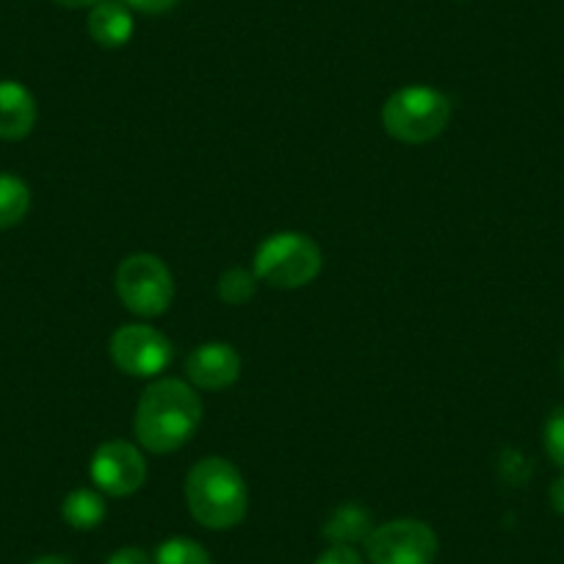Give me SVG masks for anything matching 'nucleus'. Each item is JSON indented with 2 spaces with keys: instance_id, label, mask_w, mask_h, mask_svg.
<instances>
[{
  "instance_id": "obj_1",
  "label": "nucleus",
  "mask_w": 564,
  "mask_h": 564,
  "mask_svg": "<svg viewBox=\"0 0 564 564\" xmlns=\"http://www.w3.org/2000/svg\"><path fill=\"white\" fill-rule=\"evenodd\" d=\"M203 421V401L183 379H159L141 393L133 430L150 454H170L186 446Z\"/></svg>"
},
{
  "instance_id": "obj_2",
  "label": "nucleus",
  "mask_w": 564,
  "mask_h": 564,
  "mask_svg": "<svg viewBox=\"0 0 564 564\" xmlns=\"http://www.w3.org/2000/svg\"><path fill=\"white\" fill-rule=\"evenodd\" d=\"M186 503L199 525L227 531L247 518V481L230 459L205 457L188 470Z\"/></svg>"
},
{
  "instance_id": "obj_3",
  "label": "nucleus",
  "mask_w": 564,
  "mask_h": 564,
  "mask_svg": "<svg viewBox=\"0 0 564 564\" xmlns=\"http://www.w3.org/2000/svg\"><path fill=\"white\" fill-rule=\"evenodd\" d=\"M322 249L305 232L282 230L265 238L252 260V271L271 289L294 291L305 289L322 274Z\"/></svg>"
},
{
  "instance_id": "obj_4",
  "label": "nucleus",
  "mask_w": 564,
  "mask_h": 564,
  "mask_svg": "<svg viewBox=\"0 0 564 564\" xmlns=\"http://www.w3.org/2000/svg\"><path fill=\"white\" fill-rule=\"evenodd\" d=\"M452 122V100L432 86H404L382 106L388 135L404 144H426Z\"/></svg>"
},
{
  "instance_id": "obj_5",
  "label": "nucleus",
  "mask_w": 564,
  "mask_h": 564,
  "mask_svg": "<svg viewBox=\"0 0 564 564\" xmlns=\"http://www.w3.org/2000/svg\"><path fill=\"white\" fill-rule=\"evenodd\" d=\"M117 294L130 313L155 318L175 300V276L159 254H130L117 269Z\"/></svg>"
},
{
  "instance_id": "obj_6",
  "label": "nucleus",
  "mask_w": 564,
  "mask_h": 564,
  "mask_svg": "<svg viewBox=\"0 0 564 564\" xmlns=\"http://www.w3.org/2000/svg\"><path fill=\"white\" fill-rule=\"evenodd\" d=\"M441 551L435 529L415 518H399L373 525L366 540L371 564H432Z\"/></svg>"
},
{
  "instance_id": "obj_7",
  "label": "nucleus",
  "mask_w": 564,
  "mask_h": 564,
  "mask_svg": "<svg viewBox=\"0 0 564 564\" xmlns=\"http://www.w3.org/2000/svg\"><path fill=\"white\" fill-rule=\"evenodd\" d=\"M111 360L130 377H159L172 362V344L148 324H124L111 335Z\"/></svg>"
},
{
  "instance_id": "obj_8",
  "label": "nucleus",
  "mask_w": 564,
  "mask_h": 564,
  "mask_svg": "<svg viewBox=\"0 0 564 564\" xmlns=\"http://www.w3.org/2000/svg\"><path fill=\"white\" fill-rule=\"evenodd\" d=\"M89 476L100 492L111 498L133 496L148 479V459L133 443L108 441L95 452Z\"/></svg>"
},
{
  "instance_id": "obj_9",
  "label": "nucleus",
  "mask_w": 564,
  "mask_h": 564,
  "mask_svg": "<svg viewBox=\"0 0 564 564\" xmlns=\"http://www.w3.org/2000/svg\"><path fill=\"white\" fill-rule=\"evenodd\" d=\"M186 373L197 388L203 390H225L238 382L241 377V357L230 344L210 340L197 346L186 360Z\"/></svg>"
},
{
  "instance_id": "obj_10",
  "label": "nucleus",
  "mask_w": 564,
  "mask_h": 564,
  "mask_svg": "<svg viewBox=\"0 0 564 564\" xmlns=\"http://www.w3.org/2000/svg\"><path fill=\"white\" fill-rule=\"evenodd\" d=\"M36 100L20 80H0V139L20 141L34 130Z\"/></svg>"
},
{
  "instance_id": "obj_11",
  "label": "nucleus",
  "mask_w": 564,
  "mask_h": 564,
  "mask_svg": "<svg viewBox=\"0 0 564 564\" xmlns=\"http://www.w3.org/2000/svg\"><path fill=\"white\" fill-rule=\"evenodd\" d=\"M89 36L106 51L124 47L133 36V14L122 0H100L89 12Z\"/></svg>"
},
{
  "instance_id": "obj_12",
  "label": "nucleus",
  "mask_w": 564,
  "mask_h": 564,
  "mask_svg": "<svg viewBox=\"0 0 564 564\" xmlns=\"http://www.w3.org/2000/svg\"><path fill=\"white\" fill-rule=\"evenodd\" d=\"M373 531V518L362 503H344L335 509L324 523V536L333 545H351L366 542Z\"/></svg>"
},
{
  "instance_id": "obj_13",
  "label": "nucleus",
  "mask_w": 564,
  "mask_h": 564,
  "mask_svg": "<svg viewBox=\"0 0 564 564\" xmlns=\"http://www.w3.org/2000/svg\"><path fill=\"white\" fill-rule=\"evenodd\" d=\"M106 498L95 490H73L62 503V518L73 525L75 531H91L106 520Z\"/></svg>"
},
{
  "instance_id": "obj_14",
  "label": "nucleus",
  "mask_w": 564,
  "mask_h": 564,
  "mask_svg": "<svg viewBox=\"0 0 564 564\" xmlns=\"http://www.w3.org/2000/svg\"><path fill=\"white\" fill-rule=\"evenodd\" d=\"M31 188L23 177L0 172V230L20 225L29 216Z\"/></svg>"
},
{
  "instance_id": "obj_15",
  "label": "nucleus",
  "mask_w": 564,
  "mask_h": 564,
  "mask_svg": "<svg viewBox=\"0 0 564 564\" xmlns=\"http://www.w3.org/2000/svg\"><path fill=\"white\" fill-rule=\"evenodd\" d=\"M153 564H214L210 553L205 551L199 542L188 540V536H172V540L161 542L155 551Z\"/></svg>"
},
{
  "instance_id": "obj_16",
  "label": "nucleus",
  "mask_w": 564,
  "mask_h": 564,
  "mask_svg": "<svg viewBox=\"0 0 564 564\" xmlns=\"http://www.w3.org/2000/svg\"><path fill=\"white\" fill-rule=\"evenodd\" d=\"M258 291V276L247 269H227L219 276V300L225 305H247Z\"/></svg>"
},
{
  "instance_id": "obj_17",
  "label": "nucleus",
  "mask_w": 564,
  "mask_h": 564,
  "mask_svg": "<svg viewBox=\"0 0 564 564\" xmlns=\"http://www.w3.org/2000/svg\"><path fill=\"white\" fill-rule=\"evenodd\" d=\"M545 452L564 470V406H556L545 421Z\"/></svg>"
},
{
  "instance_id": "obj_18",
  "label": "nucleus",
  "mask_w": 564,
  "mask_h": 564,
  "mask_svg": "<svg viewBox=\"0 0 564 564\" xmlns=\"http://www.w3.org/2000/svg\"><path fill=\"white\" fill-rule=\"evenodd\" d=\"M498 470H501V476L509 485H523L531 476V463L529 457H523V454L514 452V448H507V452L498 457Z\"/></svg>"
},
{
  "instance_id": "obj_19",
  "label": "nucleus",
  "mask_w": 564,
  "mask_h": 564,
  "mask_svg": "<svg viewBox=\"0 0 564 564\" xmlns=\"http://www.w3.org/2000/svg\"><path fill=\"white\" fill-rule=\"evenodd\" d=\"M316 564H366L351 545H333L316 558Z\"/></svg>"
},
{
  "instance_id": "obj_20",
  "label": "nucleus",
  "mask_w": 564,
  "mask_h": 564,
  "mask_svg": "<svg viewBox=\"0 0 564 564\" xmlns=\"http://www.w3.org/2000/svg\"><path fill=\"white\" fill-rule=\"evenodd\" d=\"M128 9H135L141 14H164L175 9L181 0H122Z\"/></svg>"
},
{
  "instance_id": "obj_21",
  "label": "nucleus",
  "mask_w": 564,
  "mask_h": 564,
  "mask_svg": "<svg viewBox=\"0 0 564 564\" xmlns=\"http://www.w3.org/2000/svg\"><path fill=\"white\" fill-rule=\"evenodd\" d=\"M106 564H153V558L141 551V547L130 545V547H119L117 553H111Z\"/></svg>"
},
{
  "instance_id": "obj_22",
  "label": "nucleus",
  "mask_w": 564,
  "mask_h": 564,
  "mask_svg": "<svg viewBox=\"0 0 564 564\" xmlns=\"http://www.w3.org/2000/svg\"><path fill=\"white\" fill-rule=\"evenodd\" d=\"M547 498H551V507L564 518V476H558V479L553 481Z\"/></svg>"
},
{
  "instance_id": "obj_23",
  "label": "nucleus",
  "mask_w": 564,
  "mask_h": 564,
  "mask_svg": "<svg viewBox=\"0 0 564 564\" xmlns=\"http://www.w3.org/2000/svg\"><path fill=\"white\" fill-rule=\"evenodd\" d=\"M53 3H58V7L64 9H84V7H95V3H100V0H53Z\"/></svg>"
},
{
  "instance_id": "obj_24",
  "label": "nucleus",
  "mask_w": 564,
  "mask_h": 564,
  "mask_svg": "<svg viewBox=\"0 0 564 564\" xmlns=\"http://www.w3.org/2000/svg\"><path fill=\"white\" fill-rule=\"evenodd\" d=\"M31 564H75V562L67 556H42V558H34Z\"/></svg>"
},
{
  "instance_id": "obj_25",
  "label": "nucleus",
  "mask_w": 564,
  "mask_h": 564,
  "mask_svg": "<svg viewBox=\"0 0 564 564\" xmlns=\"http://www.w3.org/2000/svg\"><path fill=\"white\" fill-rule=\"evenodd\" d=\"M562 373H564V357H562Z\"/></svg>"
}]
</instances>
